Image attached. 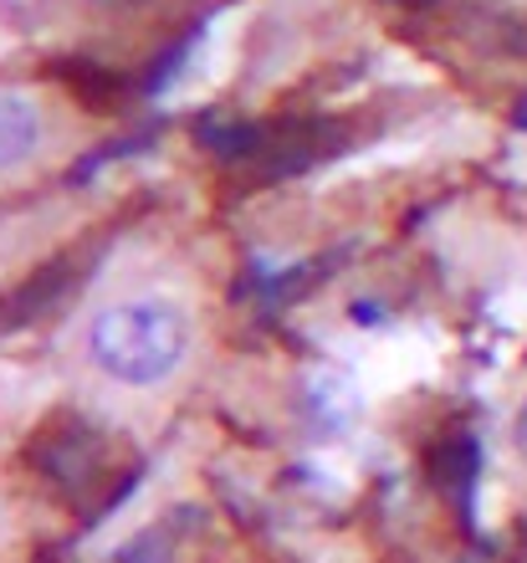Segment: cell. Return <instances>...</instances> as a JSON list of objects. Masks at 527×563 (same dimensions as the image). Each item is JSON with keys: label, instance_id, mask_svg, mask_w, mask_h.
<instances>
[{"label": "cell", "instance_id": "6da1fadb", "mask_svg": "<svg viewBox=\"0 0 527 563\" xmlns=\"http://www.w3.org/2000/svg\"><path fill=\"white\" fill-rule=\"evenodd\" d=\"M200 349V318L169 287H133L88 312L83 323V364L108 389L154 395L190 369Z\"/></svg>", "mask_w": 527, "mask_h": 563}, {"label": "cell", "instance_id": "7a4b0ae2", "mask_svg": "<svg viewBox=\"0 0 527 563\" xmlns=\"http://www.w3.org/2000/svg\"><path fill=\"white\" fill-rule=\"evenodd\" d=\"M52 154V113L36 92L0 88V185L31 175Z\"/></svg>", "mask_w": 527, "mask_h": 563}, {"label": "cell", "instance_id": "3957f363", "mask_svg": "<svg viewBox=\"0 0 527 563\" xmlns=\"http://www.w3.org/2000/svg\"><path fill=\"white\" fill-rule=\"evenodd\" d=\"M507 445H513V456L527 466V385L517 389L513 416H507Z\"/></svg>", "mask_w": 527, "mask_h": 563}, {"label": "cell", "instance_id": "5b68a950", "mask_svg": "<svg viewBox=\"0 0 527 563\" xmlns=\"http://www.w3.org/2000/svg\"><path fill=\"white\" fill-rule=\"evenodd\" d=\"M98 5H113V0H98Z\"/></svg>", "mask_w": 527, "mask_h": 563}, {"label": "cell", "instance_id": "277c9868", "mask_svg": "<svg viewBox=\"0 0 527 563\" xmlns=\"http://www.w3.org/2000/svg\"><path fill=\"white\" fill-rule=\"evenodd\" d=\"M15 385H21V369H11V364H0V416L11 410V400H15Z\"/></svg>", "mask_w": 527, "mask_h": 563}]
</instances>
